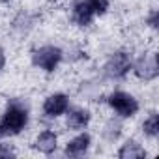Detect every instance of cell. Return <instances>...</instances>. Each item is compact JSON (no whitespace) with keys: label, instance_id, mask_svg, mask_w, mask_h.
<instances>
[{"label":"cell","instance_id":"4fadbf2b","mask_svg":"<svg viewBox=\"0 0 159 159\" xmlns=\"http://www.w3.org/2000/svg\"><path fill=\"white\" fill-rule=\"evenodd\" d=\"M140 129H142V135H144L146 139L155 140V139L159 137V114H157L155 111H152V112L144 118V122L140 124Z\"/></svg>","mask_w":159,"mask_h":159},{"label":"cell","instance_id":"9c48e42d","mask_svg":"<svg viewBox=\"0 0 159 159\" xmlns=\"http://www.w3.org/2000/svg\"><path fill=\"white\" fill-rule=\"evenodd\" d=\"M66 116V127L69 131H83L92 122V111L88 107H69Z\"/></svg>","mask_w":159,"mask_h":159},{"label":"cell","instance_id":"8992f818","mask_svg":"<svg viewBox=\"0 0 159 159\" xmlns=\"http://www.w3.org/2000/svg\"><path fill=\"white\" fill-rule=\"evenodd\" d=\"M69 107H71V99H69L67 94H64V92H52V94H49L43 99V103H41V114L47 120H56V118L64 116Z\"/></svg>","mask_w":159,"mask_h":159},{"label":"cell","instance_id":"7c38bea8","mask_svg":"<svg viewBox=\"0 0 159 159\" xmlns=\"http://www.w3.org/2000/svg\"><path fill=\"white\" fill-rule=\"evenodd\" d=\"M122 133H124V124H122V118H118V116L107 120V122L103 124V127H101V137H103V140L109 142V144L116 142V140L122 137Z\"/></svg>","mask_w":159,"mask_h":159},{"label":"cell","instance_id":"ba28073f","mask_svg":"<svg viewBox=\"0 0 159 159\" xmlns=\"http://www.w3.org/2000/svg\"><path fill=\"white\" fill-rule=\"evenodd\" d=\"M96 19V13L88 0H73L71 4V23L79 28H88Z\"/></svg>","mask_w":159,"mask_h":159},{"label":"cell","instance_id":"ac0fdd59","mask_svg":"<svg viewBox=\"0 0 159 159\" xmlns=\"http://www.w3.org/2000/svg\"><path fill=\"white\" fill-rule=\"evenodd\" d=\"M6 67V52H4V49L0 47V71H2Z\"/></svg>","mask_w":159,"mask_h":159},{"label":"cell","instance_id":"2e32d148","mask_svg":"<svg viewBox=\"0 0 159 159\" xmlns=\"http://www.w3.org/2000/svg\"><path fill=\"white\" fill-rule=\"evenodd\" d=\"M144 23H146V26L150 28V30H157V26H159V11L155 10V8H152L150 11H148V15H146V19H144Z\"/></svg>","mask_w":159,"mask_h":159},{"label":"cell","instance_id":"277c9868","mask_svg":"<svg viewBox=\"0 0 159 159\" xmlns=\"http://www.w3.org/2000/svg\"><path fill=\"white\" fill-rule=\"evenodd\" d=\"M131 67H133L131 51L120 49V51H114L107 58L103 66V77L109 79V81H122V79H125L131 73Z\"/></svg>","mask_w":159,"mask_h":159},{"label":"cell","instance_id":"5bb4252c","mask_svg":"<svg viewBox=\"0 0 159 159\" xmlns=\"http://www.w3.org/2000/svg\"><path fill=\"white\" fill-rule=\"evenodd\" d=\"M36 25V17L28 15V13H21L15 21H13V30L19 34V36H26Z\"/></svg>","mask_w":159,"mask_h":159},{"label":"cell","instance_id":"30bf717a","mask_svg":"<svg viewBox=\"0 0 159 159\" xmlns=\"http://www.w3.org/2000/svg\"><path fill=\"white\" fill-rule=\"evenodd\" d=\"M32 148L38 152V153H43V155H51L58 150V135L56 131L52 129H43L36 135L34 142H32Z\"/></svg>","mask_w":159,"mask_h":159},{"label":"cell","instance_id":"3957f363","mask_svg":"<svg viewBox=\"0 0 159 159\" xmlns=\"http://www.w3.org/2000/svg\"><path fill=\"white\" fill-rule=\"evenodd\" d=\"M30 62L36 69L43 73H54L58 66L64 62V51L58 45H41L32 51Z\"/></svg>","mask_w":159,"mask_h":159},{"label":"cell","instance_id":"e0dca14e","mask_svg":"<svg viewBox=\"0 0 159 159\" xmlns=\"http://www.w3.org/2000/svg\"><path fill=\"white\" fill-rule=\"evenodd\" d=\"M13 155H17V152L11 144L0 142V157H13Z\"/></svg>","mask_w":159,"mask_h":159},{"label":"cell","instance_id":"9a60e30c","mask_svg":"<svg viewBox=\"0 0 159 159\" xmlns=\"http://www.w3.org/2000/svg\"><path fill=\"white\" fill-rule=\"evenodd\" d=\"M88 2H90V6H92V10H94L96 17L107 15V11H109V8H111V2H109V0H88Z\"/></svg>","mask_w":159,"mask_h":159},{"label":"cell","instance_id":"ffe728a7","mask_svg":"<svg viewBox=\"0 0 159 159\" xmlns=\"http://www.w3.org/2000/svg\"><path fill=\"white\" fill-rule=\"evenodd\" d=\"M52 2H60V0H52Z\"/></svg>","mask_w":159,"mask_h":159},{"label":"cell","instance_id":"7a4b0ae2","mask_svg":"<svg viewBox=\"0 0 159 159\" xmlns=\"http://www.w3.org/2000/svg\"><path fill=\"white\" fill-rule=\"evenodd\" d=\"M107 107L114 112V116L122 118V120H129V118H135L140 111V103L139 99L125 92V90H114L107 96Z\"/></svg>","mask_w":159,"mask_h":159},{"label":"cell","instance_id":"6da1fadb","mask_svg":"<svg viewBox=\"0 0 159 159\" xmlns=\"http://www.w3.org/2000/svg\"><path fill=\"white\" fill-rule=\"evenodd\" d=\"M30 122V107L25 99H11L0 114V140L21 135Z\"/></svg>","mask_w":159,"mask_h":159},{"label":"cell","instance_id":"d6986e66","mask_svg":"<svg viewBox=\"0 0 159 159\" xmlns=\"http://www.w3.org/2000/svg\"><path fill=\"white\" fill-rule=\"evenodd\" d=\"M0 2H2V4H8V2H11V0H0Z\"/></svg>","mask_w":159,"mask_h":159},{"label":"cell","instance_id":"8fae6325","mask_svg":"<svg viewBox=\"0 0 159 159\" xmlns=\"http://www.w3.org/2000/svg\"><path fill=\"white\" fill-rule=\"evenodd\" d=\"M146 155H148L146 148L135 139H127L116 152V157H120V159H142Z\"/></svg>","mask_w":159,"mask_h":159},{"label":"cell","instance_id":"5b68a950","mask_svg":"<svg viewBox=\"0 0 159 159\" xmlns=\"http://www.w3.org/2000/svg\"><path fill=\"white\" fill-rule=\"evenodd\" d=\"M133 75L142 83H152L159 75V64H157V52L155 51H144L137 60H133L131 67Z\"/></svg>","mask_w":159,"mask_h":159},{"label":"cell","instance_id":"52a82bcc","mask_svg":"<svg viewBox=\"0 0 159 159\" xmlns=\"http://www.w3.org/2000/svg\"><path fill=\"white\" fill-rule=\"evenodd\" d=\"M92 148V135L83 131H77L73 139H69L64 146V155L66 157H83L90 152Z\"/></svg>","mask_w":159,"mask_h":159}]
</instances>
